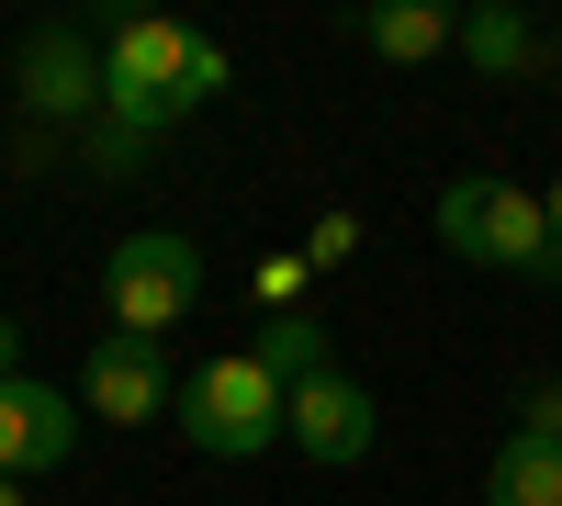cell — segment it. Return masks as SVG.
Here are the masks:
<instances>
[{
  "mask_svg": "<svg viewBox=\"0 0 562 506\" xmlns=\"http://www.w3.org/2000/svg\"><path fill=\"white\" fill-rule=\"evenodd\" d=\"M439 248L450 259H473V270H506V282H529V293H551L562 282V237H551V214H540V192H518V180H439Z\"/></svg>",
  "mask_w": 562,
  "mask_h": 506,
  "instance_id": "cell-1",
  "label": "cell"
},
{
  "mask_svg": "<svg viewBox=\"0 0 562 506\" xmlns=\"http://www.w3.org/2000/svg\"><path fill=\"white\" fill-rule=\"evenodd\" d=\"M192 23H169V12H124L102 34V113L135 124V135H169L180 113H192Z\"/></svg>",
  "mask_w": 562,
  "mask_h": 506,
  "instance_id": "cell-2",
  "label": "cell"
},
{
  "mask_svg": "<svg viewBox=\"0 0 562 506\" xmlns=\"http://www.w3.org/2000/svg\"><path fill=\"white\" fill-rule=\"evenodd\" d=\"M281 428H293V394H281L248 349L180 372V439H192V450H214V462H259V450H281Z\"/></svg>",
  "mask_w": 562,
  "mask_h": 506,
  "instance_id": "cell-3",
  "label": "cell"
},
{
  "mask_svg": "<svg viewBox=\"0 0 562 506\" xmlns=\"http://www.w3.org/2000/svg\"><path fill=\"white\" fill-rule=\"evenodd\" d=\"M102 304H113V338H169L180 315L203 304V248L180 237V225H135L102 259Z\"/></svg>",
  "mask_w": 562,
  "mask_h": 506,
  "instance_id": "cell-4",
  "label": "cell"
},
{
  "mask_svg": "<svg viewBox=\"0 0 562 506\" xmlns=\"http://www.w3.org/2000/svg\"><path fill=\"white\" fill-rule=\"evenodd\" d=\"M12 102H23L45 135L102 124V34H90V23H34V34L12 45Z\"/></svg>",
  "mask_w": 562,
  "mask_h": 506,
  "instance_id": "cell-5",
  "label": "cell"
},
{
  "mask_svg": "<svg viewBox=\"0 0 562 506\" xmlns=\"http://www.w3.org/2000/svg\"><path fill=\"white\" fill-rule=\"evenodd\" d=\"M90 417H113V428H147V417H180V372H169V349L158 338H102L79 360V383H68Z\"/></svg>",
  "mask_w": 562,
  "mask_h": 506,
  "instance_id": "cell-6",
  "label": "cell"
},
{
  "mask_svg": "<svg viewBox=\"0 0 562 506\" xmlns=\"http://www.w3.org/2000/svg\"><path fill=\"white\" fill-rule=\"evenodd\" d=\"M79 450V394H57L45 372H12L0 383V473L34 484V473H57Z\"/></svg>",
  "mask_w": 562,
  "mask_h": 506,
  "instance_id": "cell-7",
  "label": "cell"
},
{
  "mask_svg": "<svg viewBox=\"0 0 562 506\" xmlns=\"http://www.w3.org/2000/svg\"><path fill=\"white\" fill-rule=\"evenodd\" d=\"M281 439H293L304 462H326V473H360V462H371V439H383V405H371V383L326 372V383L293 394V428H281Z\"/></svg>",
  "mask_w": 562,
  "mask_h": 506,
  "instance_id": "cell-8",
  "label": "cell"
},
{
  "mask_svg": "<svg viewBox=\"0 0 562 506\" xmlns=\"http://www.w3.org/2000/svg\"><path fill=\"white\" fill-rule=\"evenodd\" d=\"M349 34L371 45V57H394V68H428V57L461 45V12H450V0H360Z\"/></svg>",
  "mask_w": 562,
  "mask_h": 506,
  "instance_id": "cell-9",
  "label": "cell"
},
{
  "mask_svg": "<svg viewBox=\"0 0 562 506\" xmlns=\"http://www.w3.org/2000/svg\"><path fill=\"white\" fill-rule=\"evenodd\" d=\"M450 57L473 68V79H529V68H540V23H529V12H506V0H473Z\"/></svg>",
  "mask_w": 562,
  "mask_h": 506,
  "instance_id": "cell-10",
  "label": "cell"
},
{
  "mask_svg": "<svg viewBox=\"0 0 562 506\" xmlns=\"http://www.w3.org/2000/svg\"><path fill=\"white\" fill-rule=\"evenodd\" d=\"M484 506H562V450L540 428H506L484 462Z\"/></svg>",
  "mask_w": 562,
  "mask_h": 506,
  "instance_id": "cell-11",
  "label": "cell"
},
{
  "mask_svg": "<svg viewBox=\"0 0 562 506\" xmlns=\"http://www.w3.org/2000/svg\"><path fill=\"white\" fill-rule=\"evenodd\" d=\"M248 360H259L281 394H304V383H326V372H338V349H326V327H315V315H259Z\"/></svg>",
  "mask_w": 562,
  "mask_h": 506,
  "instance_id": "cell-12",
  "label": "cell"
},
{
  "mask_svg": "<svg viewBox=\"0 0 562 506\" xmlns=\"http://www.w3.org/2000/svg\"><path fill=\"white\" fill-rule=\"evenodd\" d=\"M68 147H79V169H90V180H135V169L158 158V135H135V124H113V113H102V124H79Z\"/></svg>",
  "mask_w": 562,
  "mask_h": 506,
  "instance_id": "cell-13",
  "label": "cell"
},
{
  "mask_svg": "<svg viewBox=\"0 0 562 506\" xmlns=\"http://www.w3.org/2000/svg\"><path fill=\"white\" fill-rule=\"evenodd\" d=\"M248 282H259V315H304V282H315V259H304V248H270V259L248 270Z\"/></svg>",
  "mask_w": 562,
  "mask_h": 506,
  "instance_id": "cell-14",
  "label": "cell"
},
{
  "mask_svg": "<svg viewBox=\"0 0 562 506\" xmlns=\"http://www.w3.org/2000/svg\"><path fill=\"white\" fill-rule=\"evenodd\" d=\"M349 248H360V214H315V237H304V259H315V270H338Z\"/></svg>",
  "mask_w": 562,
  "mask_h": 506,
  "instance_id": "cell-15",
  "label": "cell"
},
{
  "mask_svg": "<svg viewBox=\"0 0 562 506\" xmlns=\"http://www.w3.org/2000/svg\"><path fill=\"white\" fill-rule=\"evenodd\" d=\"M518 428H540V439L562 450V383H529V394H518Z\"/></svg>",
  "mask_w": 562,
  "mask_h": 506,
  "instance_id": "cell-16",
  "label": "cell"
},
{
  "mask_svg": "<svg viewBox=\"0 0 562 506\" xmlns=\"http://www.w3.org/2000/svg\"><path fill=\"white\" fill-rule=\"evenodd\" d=\"M225 79H237V68H225V45H214V34H203V45H192V113H203V102H214V90H225Z\"/></svg>",
  "mask_w": 562,
  "mask_h": 506,
  "instance_id": "cell-17",
  "label": "cell"
},
{
  "mask_svg": "<svg viewBox=\"0 0 562 506\" xmlns=\"http://www.w3.org/2000/svg\"><path fill=\"white\" fill-rule=\"evenodd\" d=\"M23 372V327H12V315H0V383H12Z\"/></svg>",
  "mask_w": 562,
  "mask_h": 506,
  "instance_id": "cell-18",
  "label": "cell"
},
{
  "mask_svg": "<svg viewBox=\"0 0 562 506\" xmlns=\"http://www.w3.org/2000/svg\"><path fill=\"white\" fill-rule=\"evenodd\" d=\"M540 214H551V237H562V180H551V192H540Z\"/></svg>",
  "mask_w": 562,
  "mask_h": 506,
  "instance_id": "cell-19",
  "label": "cell"
},
{
  "mask_svg": "<svg viewBox=\"0 0 562 506\" xmlns=\"http://www.w3.org/2000/svg\"><path fill=\"white\" fill-rule=\"evenodd\" d=\"M0 506H23V484H12V473H0Z\"/></svg>",
  "mask_w": 562,
  "mask_h": 506,
  "instance_id": "cell-20",
  "label": "cell"
},
{
  "mask_svg": "<svg viewBox=\"0 0 562 506\" xmlns=\"http://www.w3.org/2000/svg\"><path fill=\"white\" fill-rule=\"evenodd\" d=\"M551 102H562V90H551Z\"/></svg>",
  "mask_w": 562,
  "mask_h": 506,
  "instance_id": "cell-21",
  "label": "cell"
}]
</instances>
